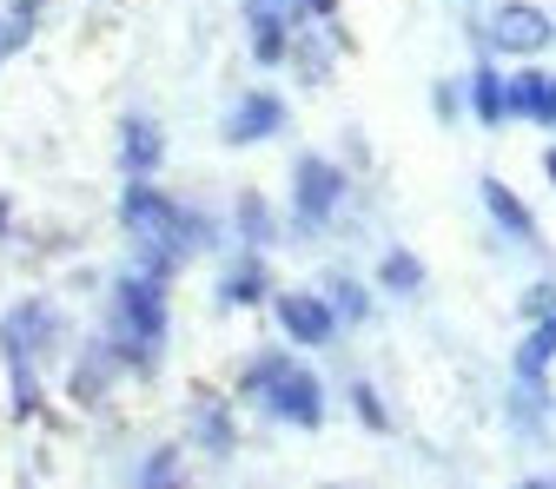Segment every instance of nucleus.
Listing matches in <instances>:
<instances>
[{
  "mask_svg": "<svg viewBox=\"0 0 556 489\" xmlns=\"http://www.w3.org/2000/svg\"><path fill=\"white\" fill-rule=\"evenodd\" d=\"M245 390H258L278 416H286V424H318V410H325L318 384H312L299 364H286V358H258L252 377H245Z\"/></svg>",
  "mask_w": 556,
  "mask_h": 489,
  "instance_id": "f257e3e1",
  "label": "nucleus"
},
{
  "mask_svg": "<svg viewBox=\"0 0 556 489\" xmlns=\"http://www.w3.org/2000/svg\"><path fill=\"white\" fill-rule=\"evenodd\" d=\"M549 34H556L549 14H543V8H523V0L497 8V21H491V47H504V53H543Z\"/></svg>",
  "mask_w": 556,
  "mask_h": 489,
  "instance_id": "f03ea898",
  "label": "nucleus"
},
{
  "mask_svg": "<svg viewBox=\"0 0 556 489\" xmlns=\"http://www.w3.org/2000/svg\"><path fill=\"white\" fill-rule=\"evenodd\" d=\"M292 192H299V219H305V226H325V219H331V205H338V192H344V179H338L325 159H299Z\"/></svg>",
  "mask_w": 556,
  "mask_h": 489,
  "instance_id": "7ed1b4c3",
  "label": "nucleus"
},
{
  "mask_svg": "<svg viewBox=\"0 0 556 489\" xmlns=\"http://www.w3.org/2000/svg\"><path fill=\"white\" fill-rule=\"evenodd\" d=\"M119 305H126V324L139 331V344H153L166 337V298H160V285H139V278H126L119 285Z\"/></svg>",
  "mask_w": 556,
  "mask_h": 489,
  "instance_id": "20e7f679",
  "label": "nucleus"
},
{
  "mask_svg": "<svg viewBox=\"0 0 556 489\" xmlns=\"http://www.w3.org/2000/svg\"><path fill=\"white\" fill-rule=\"evenodd\" d=\"M278 126H286V106H278L271 93H245L239 113L226 119V139H232V146H245V139H271Z\"/></svg>",
  "mask_w": 556,
  "mask_h": 489,
  "instance_id": "39448f33",
  "label": "nucleus"
},
{
  "mask_svg": "<svg viewBox=\"0 0 556 489\" xmlns=\"http://www.w3.org/2000/svg\"><path fill=\"white\" fill-rule=\"evenodd\" d=\"M278 324H286L292 337H305V344H325L331 337V305L325 298H305V292H286V298H278Z\"/></svg>",
  "mask_w": 556,
  "mask_h": 489,
  "instance_id": "423d86ee",
  "label": "nucleus"
},
{
  "mask_svg": "<svg viewBox=\"0 0 556 489\" xmlns=\"http://www.w3.org/2000/svg\"><path fill=\"white\" fill-rule=\"evenodd\" d=\"M483 205H491V213H497V226H510L517 239H536V219L523 213V198H517L504 179H483Z\"/></svg>",
  "mask_w": 556,
  "mask_h": 489,
  "instance_id": "0eeeda50",
  "label": "nucleus"
},
{
  "mask_svg": "<svg viewBox=\"0 0 556 489\" xmlns=\"http://www.w3.org/2000/svg\"><path fill=\"white\" fill-rule=\"evenodd\" d=\"M556 358V318H536V331H530V344L517 351V371H523V384L536 390L543 384V364Z\"/></svg>",
  "mask_w": 556,
  "mask_h": 489,
  "instance_id": "6e6552de",
  "label": "nucleus"
},
{
  "mask_svg": "<svg viewBox=\"0 0 556 489\" xmlns=\"http://www.w3.org/2000/svg\"><path fill=\"white\" fill-rule=\"evenodd\" d=\"M153 166H160V126L126 119V172L139 179V172H153Z\"/></svg>",
  "mask_w": 556,
  "mask_h": 489,
  "instance_id": "1a4fd4ad",
  "label": "nucleus"
},
{
  "mask_svg": "<svg viewBox=\"0 0 556 489\" xmlns=\"http://www.w3.org/2000/svg\"><path fill=\"white\" fill-rule=\"evenodd\" d=\"M470 93H477L470 106H477V119H483V126H497V119H504V80L491 74V66H483V74L470 80Z\"/></svg>",
  "mask_w": 556,
  "mask_h": 489,
  "instance_id": "9d476101",
  "label": "nucleus"
},
{
  "mask_svg": "<svg viewBox=\"0 0 556 489\" xmlns=\"http://www.w3.org/2000/svg\"><path fill=\"white\" fill-rule=\"evenodd\" d=\"M536 100H543V74H517L504 87V113H517V119H536Z\"/></svg>",
  "mask_w": 556,
  "mask_h": 489,
  "instance_id": "9b49d317",
  "label": "nucleus"
},
{
  "mask_svg": "<svg viewBox=\"0 0 556 489\" xmlns=\"http://www.w3.org/2000/svg\"><path fill=\"white\" fill-rule=\"evenodd\" d=\"M252 40H258L252 47L258 60H286V27H278L271 14H252Z\"/></svg>",
  "mask_w": 556,
  "mask_h": 489,
  "instance_id": "f8f14e48",
  "label": "nucleus"
},
{
  "mask_svg": "<svg viewBox=\"0 0 556 489\" xmlns=\"http://www.w3.org/2000/svg\"><path fill=\"white\" fill-rule=\"evenodd\" d=\"M384 285H391V292H410V285H417L410 252H391V258H384Z\"/></svg>",
  "mask_w": 556,
  "mask_h": 489,
  "instance_id": "ddd939ff",
  "label": "nucleus"
},
{
  "mask_svg": "<svg viewBox=\"0 0 556 489\" xmlns=\"http://www.w3.org/2000/svg\"><path fill=\"white\" fill-rule=\"evenodd\" d=\"M239 226H245V239H271V219L258 198H239Z\"/></svg>",
  "mask_w": 556,
  "mask_h": 489,
  "instance_id": "4468645a",
  "label": "nucleus"
},
{
  "mask_svg": "<svg viewBox=\"0 0 556 489\" xmlns=\"http://www.w3.org/2000/svg\"><path fill=\"white\" fill-rule=\"evenodd\" d=\"M331 298H338V318H365V292H358V285H344V278H338Z\"/></svg>",
  "mask_w": 556,
  "mask_h": 489,
  "instance_id": "2eb2a0df",
  "label": "nucleus"
},
{
  "mask_svg": "<svg viewBox=\"0 0 556 489\" xmlns=\"http://www.w3.org/2000/svg\"><path fill=\"white\" fill-rule=\"evenodd\" d=\"M258 292H265V271H258V265H252V271H239L232 285H226V298H258Z\"/></svg>",
  "mask_w": 556,
  "mask_h": 489,
  "instance_id": "dca6fc26",
  "label": "nucleus"
},
{
  "mask_svg": "<svg viewBox=\"0 0 556 489\" xmlns=\"http://www.w3.org/2000/svg\"><path fill=\"white\" fill-rule=\"evenodd\" d=\"M549 305H556V292H549V285H536V292L523 298V318H549Z\"/></svg>",
  "mask_w": 556,
  "mask_h": 489,
  "instance_id": "f3484780",
  "label": "nucleus"
},
{
  "mask_svg": "<svg viewBox=\"0 0 556 489\" xmlns=\"http://www.w3.org/2000/svg\"><path fill=\"white\" fill-rule=\"evenodd\" d=\"M352 397H358V410H365V424H371V430H384V424H391V416L378 410V397H371V390H352Z\"/></svg>",
  "mask_w": 556,
  "mask_h": 489,
  "instance_id": "a211bd4d",
  "label": "nucleus"
},
{
  "mask_svg": "<svg viewBox=\"0 0 556 489\" xmlns=\"http://www.w3.org/2000/svg\"><path fill=\"white\" fill-rule=\"evenodd\" d=\"M536 119L556 126V80H543V100H536Z\"/></svg>",
  "mask_w": 556,
  "mask_h": 489,
  "instance_id": "6ab92c4d",
  "label": "nucleus"
},
{
  "mask_svg": "<svg viewBox=\"0 0 556 489\" xmlns=\"http://www.w3.org/2000/svg\"><path fill=\"white\" fill-rule=\"evenodd\" d=\"M245 8H252V14H271V8H278V0H245Z\"/></svg>",
  "mask_w": 556,
  "mask_h": 489,
  "instance_id": "aec40b11",
  "label": "nucleus"
},
{
  "mask_svg": "<svg viewBox=\"0 0 556 489\" xmlns=\"http://www.w3.org/2000/svg\"><path fill=\"white\" fill-rule=\"evenodd\" d=\"M305 8H312V14H331V8H338V0H305Z\"/></svg>",
  "mask_w": 556,
  "mask_h": 489,
  "instance_id": "412c9836",
  "label": "nucleus"
},
{
  "mask_svg": "<svg viewBox=\"0 0 556 489\" xmlns=\"http://www.w3.org/2000/svg\"><path fill=\"white\" fill-rule=\"evenodd\" d=\"M543 172H549V185H556V153H543Z\"/></svg>",
  "mask_w": 556,
  "mask_h": 489,
  "instance_id": "4be33fe9",
  "label": "nucleus"
},
{
  "mask_svg": "<svg viewBox=\"0 0 556 489\" xmlns=\"http://www.w3.org/2000/svg\"><path fill=\"white\" fill-rule=\"evenodd\" d=\"M523 489H556V482H549V476H536V482H523Z\"/></svg>",
  "mask_w": 556,
  "mask_h": 489,
  "instance_id": "5701e85b",
  "label": "nucleus"
},
{
  "mask_svg": "<svg viewBox=\"0 0 556 489\" xmlns=\"http://www.w3.org/2000/svg\"><path fill=\"white\" fill-rule=\"evenodd\" d=\"M0 226H8V198H0Z\"/></svg>",
  "mask_w": 556,
  "mask_h": 489,
  "instance_id": "b1692460",
  "label": "nucleus"
}]
</instances>
